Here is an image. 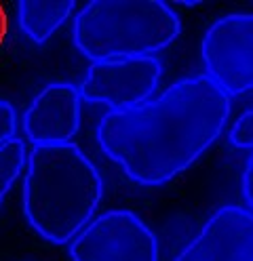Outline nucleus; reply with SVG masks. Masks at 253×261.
<instances>
[{
    "mask_svg": "<svg viewBox=\"0 0 253 261\" xmlns=\"http://www.w3.org/2000/svg\"><path fill=\"white\" fill-rule=\"evenodd\" d=\"M202 68L226 97L253 91V13H228L215 19L200 42Z\"/></svg>",
    "mask_w": 253,
    "mask_h": 261,
    "instance_id": "obj_5",
    "label": "nucleus"
},
{
    "mask_svg": "<svg viewBox=\"0 0 253 261\" xmlns=\"http://www.w3.org/2000/svg\"><path fill=\"white\" fill-rule=\"evenodd\" d=\"M241 192H243V200L249 211H253V150L245 162V171L241 179Z\"/></svg>",
    "mask_w": 253,
    "mask_h": 261,
    "instance_id": "obj_13",
    "label": "nucleus"
},
{
    "mask_svg": "<svg viewBox=\"0 0 253 261\" xmlns=\"http://www.w3.org/2000/svg\"><path fill=\"white\" fill-rule=\"evenodd\" d=\"M230 97L207 76H186L150 101L108 110L95 128L101 154L144 188L173 181L222 137Z\"/></svg>",
    "mask_w": 253,
    "mask_h": 261,
    "instance_id": "obj_1",
    "label": "nucleus"
},
{
    "mask_svg": "<svg viewBox=\"0 0 253 261\" xmlns=\"http://www.w3.org/2000/svg\"><path fill=\"white\" fill-rule=\"evenodd\" d=\"M179 34V15L163 0H91L72 19V42L91 63L154 55Z\"/></svg>",
    "mask_w": 253,
    "mask_h": 261,
    "instance_id": "obj_3",
    "label": "nucleus"
},
{
    "mask_svg": "<svg viewBox=\"0 0 253 261\" xmlns=\"http://www.w3.org/2000/svg\"><path fill=\"white\" fill-rule=\"evenodd\" d=\"M74 0H21L17 3V25L34 44H47L74 15Z\"/></svg>",
    "mask_w": 253,
    "mask_h": 261,
    "instance_id": "obj_9",
    "label": "nucleus"
},
{
    "mask_svg": "<svg viewBox=\"0 0 253 261\" xmlns=\"http://www.w3.org/2000/svg\"><path fill=\"white\" fill-rule=\"evenodd\" d=\"M104 198V179L78 145H32L21 181L28 225L51 244H70L95 215Z\"/></svg>",
    "mask_w": 253,
    "mask_h": 261,
    "instance_id": "obj_2",
    "label": "nucleus"
},
{
    "mask_svg": "<svg viewBox=\"0 0 253 261\" xmlns=\"http://www.w3.org/2000/svg\"><path fill=\"white\" fill-rule=\"evenodd\" d=\"M17 128H19V118L15 106L0 97V148L17 137Z\"/></svg>",
    "mask_w": 253,
    "mask_h": 261,
    "instance_id": "obj_12",
    "label": "nucleus"
},
{
    "mask_svg": "<svg viewBox=\"0 0 253 261\" xmlns=\"http://www.w3.org/2000/svg\"><path fill=\"white\" fill-rule=\"evenodd\" d=\"M175 261H253V211L219 206Z\"/></svg>",
    "mask_w": 253,
    "mask_h": 261,
    "instance_id": "obj_8",
    "label": "nucleus"
},
{
    "mask_svg": "<svg viewBox=\"0 0 253 261\" xmlns=\"http://www.w3.org/2000/svg\"><path fill=\"white\" fill-rule=\"evenodd\" d=\"M163 78V63L154 55L95 61L78 85L82 101L125 110L150 101Z\"/></svg>",
    "mask_w": 253,
    "mask_h": 261,
    "instance_id": "obj_6",
    "label": "nucleus"
},
{
    "mask_svg": "<svg viewBox=\"0 0 253 261\" xmlns=\"http://www.w3.org/2000/svg\"><path fill=\"white\" fill-rule=\"evenodd\" d=\"M82 97L74 83L44 85L21 116V130L32 145L72 143L80 130Z\"/></svg>",
    "mask_w": 253,
    "mask_h": 261,
    "instance_id": "obj_7",
    "label": "nucleus"
},
{
    "mask_svg": "<svg viewBox=\"0 0 253 261\" xmlns=\"http://www.w3.org/2000/svg\"><path fill=\"white\" fill-rule=\"evenodd\" d=\"M5 36H7V15H5L3 5H0V44H3Z\"/></svg>",
    "mask_w": 253,
    "mask_h": 261,
    "instance_id": "obj_14",
    "label": "nucleus"
},
{
    "mask_svg": "<svg viewBox=\"0 0 253 261\" xmlns=\"http://www.w3.org/2000/svg\"><path fill=\"white\" fill-rule=\"evenodd\" d=\"M228 141L239 150H253V108H247L234 120Z\"/></svg>",
    "mask_w": 253,
    "mask_h": 261,
    "instance_id": "obj_11",
    "label": "nucleus"
},
{
    "mask_svg": "<svg viewBox=\"0 0 253 261\" xmlns=\"http://www.w3.org/2000/svg\"><path fill=\"white\" fill-rule=\"evenodd\" d=\"M26 141L15 137L0 148V204L5 202L13 186L19 181L26 169Z\"/></svg>",
    "mask_w": 253,
    "mask_h": 261,
    "instance_id": "obj_10",
    "label": "nucleus"
},
{
    "mask_svg": "<svg viewBox=\"0 0 253 261\" xmlns=\"http://www.w3.org/2000/svg\"><path fill=\"white\" fill-rule=\"evenodd\" d=\"M72 261H158L160 247L152 227L129 208L95 215L67 244Z\"/></svg>",
    "mask_w": 253,
    "mask_h": 261,
    "instance_id": "obj_4",
    "label": "nucleus"
}]
</instances>
